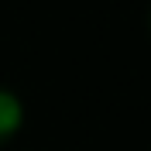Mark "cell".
<instances>
[{
	"label": "cell",
	"mask_w": 151,
	"mask_h": 151,
	"mask_svg": "<svg viewBox=\"0 0 151 151\" xmlns=\"http://www.w3.org/2000/svg\"><path fill=\"white\" fill-rule=\"evenodd\" d=\"M24 127V103L7 86H0V148H7Z\"/></svg>",
	"instance_id": "obj_1"
},
{
	"label": "cell",
	"mask_w": 151,
	"mask_h": 151,
	"mask_svg": "<svg viewBox=\"0 0 151 151\" xmlns=\"http://www.w3.org/2000/svg\"><path fill=\"white\" fill-rule=\"evenodd\" d=\"M148 31H151V7H148Z\"/></svg>",
	"instance_id": "obj_2"
}]
</instances>
